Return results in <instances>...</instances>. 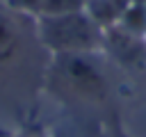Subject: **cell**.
I'll list each match as a JSON object with an SVG mask.
<instances>
[{
  "instance_id": "8",
  "label": "cell",
  "mask_w": 146,
  "mask_h": 137,
  "mask_svg": "<svg viewBox=\"0 0 146 137\" xmlns=\"http://www.w3.org/2000/svg\"><path fill=\"white\" fill-rule=\"evenodd\" d=\"M135 2H146V0H119V5H121L123 9H125L128 5H135Z\"/></svg>"
},
{
  "instance_id": "9",
  "label": "cell",
  "mask_w": 146,
  "mask_h": 137,
  "mask_svg": "<svg viewBox=\"0 0 146 137\" xmlns=\"http://www.w3.org/2000/svg\"><path fill=\"white\" fill-rule=\"evenodd\" d=\"M0 137H7V132H5V130H0Z\"/></svg>"
},
{
  "instance_id": "1",
  "label": "cell",
  "mask_w": 146,
  "mask_h": 137,
  "mask_svg": "<svg viewBox=\"0 0 146 137\" xmlns=\"http://www.w3.org/2000/svg\"><path fill=\"white\" fill-rule=\"evenodd\" d=\"M48 80L66 98L84 105H105L112 94L110 59L105 53L52 55Z\"/></svg>"
},
{
  "instance_id": "4",
  "label": "cell",
  "mask_w": 146,
  "mask_h": 137,
  "mask_svg": "<svg viewBox=\"0 0 146 137\" xmlns=\"http://www.w3.org/2000/svg\"><path fill=\"white\" fill-rule=\"evenodd\" d=\"M11 11H7L0 5V66H11L25 48L23 30Z\"/></svg>"
},
{
  "instance_id": "6",
  "label": "cell",
  "mask_w": 146,
  "mask_h": 137,
  "mask_svg": "<svg viewBox=\"0 0 146 137\" xmlns=\"http://www.w3.org/2000/svg\"><path fill=\"white\" fill-rule=\"evenodd\" d=\"M82 9H84V0H41L39 16H62V14H73Z\"/></svg>"
},
{
  "instance_id": "7",
  "label": "cell",
  "mask_w": 146,
  "mask_h": 137,
  "mask_svg": "<svg viewBox=\"0 0 146 137\" xmlns=\"http://www.w3.org/2000/svg\"><path fill=\"white\" fill-rule=\"evenodd\" d=\"M0 5L11 11L14 16H23V18H39L41 14V0H0Z\"/></svg>"
},
{
  "instance_id": "3",
  "label": "cell",
  "mask_w": 146,
  "mask_h": 137,
  "mask_svg": "<svg viewBox=\"0 0 146 137\" xmlns=\"http://www.w3.org/2000/svg\"><path fill=\"white\" fill-rule=\"evenodd\" d=\"M103 53L123 71H141L146 66V39L130 34L119 25L105 30Z\"/></svg>"
},
{
  "instance_id": "2",
  "label": "cell",
  "mask_w": 146,
  "mask_h": 137,
  "mask_svg": "<svg viewBox=\"0 0 146 137\" xmlns=\"http://www.w3.org/2000/svg\"><path fill=\"white\" fill-rule=\"evenodd\" d=\"M34 34L50 55L103 53L105 30H100L84 11L34 18Z\"/></svg>"
},
{
  "instance_id": "5",
  "label": "cell",
  "mask_w": 146,
  "mask_h": 137,
  "mask_svg": "<svg viewBox=\"0 0 146 137\" xmlns=\"http://www.w3.org/2000/svg\"><path fill=\"white\" fill-rule=\"evenodd\" d=\"M100 30H110L119 23L123 7L119 5V0H84V9H82Z\"/></svg>"
}]
</instances>
